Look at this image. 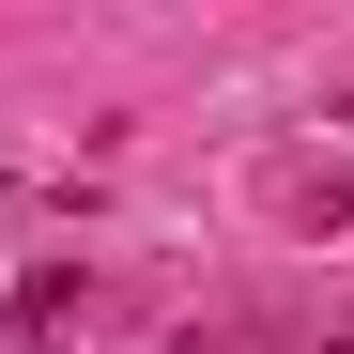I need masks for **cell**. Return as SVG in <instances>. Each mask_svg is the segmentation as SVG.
Here are the masks:
<instances>
[{
	"label": "cell",
	"mask_w": 354,
	"mask_h": 354,
	"mask_svg": "<svg viewBox=\"0 0 354 354\" xmlns=\"http://www.w3.org/2000/svg\"><path fill=\"white\" fill-rule=\"evenodd\" d=\"M62 308H77V262H31V277H16V324L46 339V324H62Z\"/></svg>",
	"instance_id": "obj_1"
},
{
	"label": "cell",
	"mask_w": 354,
	"mask_h": 354,
	"mask_svg": "<svg viewBox=\"0 0 354 354\" xmlns=\"http://www.w3.org/2000/svg\"><path fill=\"white\" fill-rule=\"evenodd\" d=\"M324 354H354V339H324Z\"/></svg>",
	"instance_id": "obj_2"
},
{
	"label": "cell",
	"mask_w": 354,
	"mask_h": 354,
	"mask_svg": "<svg viewBox=\"0 0 354 354\" xmlns=\"http://www.w3.org/2000/svg\"><path fill=\"white\" fill-rule=\"evenodd\" d=\"M339 124H354V108H339Z\"/></svg>",
	"instance_id": "obj_3"
}]
</instances>
